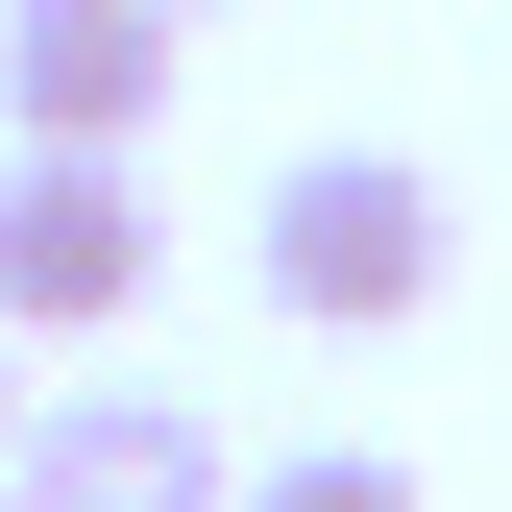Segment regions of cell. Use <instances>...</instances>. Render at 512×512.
<instances>
[{"instance_id":"obj_1","label":"cell","mask_w":512,"mask_h":512,"mask_svg":"<svg viewBox=\"0 0 512 512\" xmlns=\"http://www.w3.org/2000/svg\"><path fill=\"white\" fill-rule=\"evenodd\" d=\"M244 269H269V317H317V342H391V317H439V269H464V196H439L415 147H293L269 220H244Z\"/></svg>"},{"instance_id":"obj_2","label":"cell","mask_w":512,"mask_h":512,"mask_svg":"<svg viewBox=\"0 0 512 512\" xmlns=\"http://www.w3.org/2000/svg\"><path fill=\"white\" fill-rule=\"evenodd\" d=\"M147 269H171V220L122 147H0V342H122Z\"/></svg>"},{"instance_id":"obj_3","label":"cell","mask_w":512,"mask_h":512,"mask_svg":"<svg viewBox=\"0 0 512 512\" xmlns=\"http://www.w3.org/2000/svg\"><path fill=\"white\" fill-rule=\"evenodd\" d=\"M0 512H244V464H220V415L196 391H49L25 439H0Z\"/></svg>"},{"instance_id":"obj_4","label":"cell","mask_w":512,"mask_h":512,"mask_svg":"<svg viewBox=\"0 0 512 512\" xmlns=\"http://www.w3.org/2000/svg\"><path fill=\"white\" fill-rule=\"evenodd\" d=\"M171 0H0V147H122L147 171V122H171Z\"/></svg>"},{"instance_id":"obj_5","label":"cell","mask_w":512,"mask_h":512,"mask_svg":"<svg viewBox=\"0 0 512 512\" xmlns=\"http://www.w3.org/2000/svg\"><path fill=\"white\" fill-rule=\"evenodd\" d=\"M244 512H439L391 439H293V464H244Z\"/></svg>"},{"instance_id":"obj_6","label":"cell","mask_w":512,"mask_h":512,"mask_svg":"<svg viewBox=\"0 0 512 512\" xmlns=\"http://www.w3.org/2000/svg\"><path fill=\"white\" fill-rule=\"evenodd\" d=\"M0 439H25V366H0Z\"/></svg>"},{"instance_id":"obj_7","label":"cell","mask_w":512,"mask_h":512,"mask_svg":"<svg viewBox=\"0 0 512 512\" xmlns=\"http://www.w3.org/2000/svg\"><path fill=\"white\" fill-rule=\"evenodd\" d=\"M171 25H196V0H171Z\"/></svg>"}]
</instances>
